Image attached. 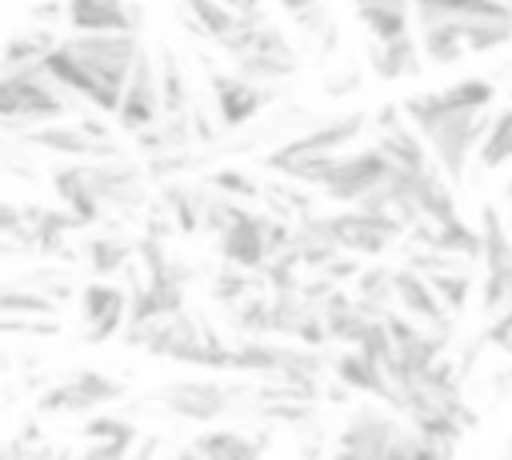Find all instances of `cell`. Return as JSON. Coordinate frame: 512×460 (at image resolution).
Listing matches in <instances>:
<instances>
[{"instance_id": "cell-1", "label": "cell", "mask_w": 512, "mask_h": 460, "mask_svg": "<svg viewBox=\"0 0 512 460\" xmlns=\"http://www.w3.org/2000/svg\"><path fill=\"white\" fill-rule=\"evenodd\" d=\"M492 104H496V84L488 76H464L448 88H432L400 100L404 120L412 124L420 144L432 152V164L440 168L448 188H464V176Z\"/></svg>"}, {"instance_id": "cell-2", "label": "cell", "mask_w": 512, "mask_h": 460, "mask_svg": "<svg viewBox=\"0 0 512 460\" xmlns=\"http://www.w3.org/2000/svg\"><path fill=\"white\" fill-rule=\"evenodd\" d=\"M140 48V32H72L40 56V68L68 96L112 116Z\"/></svg>"}, {"instance_id": "cell-3", "label": "cell", "mask_w": 512, "mask_h": 460, "mask_svg": "<svg viewBox=\"0 0 512 460\" xmlns=\"http://www.w3.org/2000/svg\"><path fill=\"white\" fill-rule=\"evenodd\" d=\"M72 108H76V96H68L40 64L0 72V124L4 128H32V124L64 120Z\"/></svg>"}, {"instance_id": "cell-4", "label": "cell", "mask_w": 512, "mask_h": 460, "mask_svg": "<svg viewBox=\"0 0 512 460\" xmlns=\"http://www.w3.org/2000/svg\"><path fill=\"white\" fill-rule=\"evenodd\" d=\"M364 112H352V116H336V120H324V124H312L304 128L300 136L276 144L268 156H264V168L272 172H284L292 164H304V160H324V156H336L344 148H352V140L364 132Z\"/></svg>"}, {"instance_id": "cell-5", "label": "cell", "mask_w": 512, "mask_h": 460, "mask_svg": "<svg viewBox=\"0 0 512 460\" xmlns=\"http://www.w3.org/2000/svg\"><path fill=\"white\" fill-rule=\"evenodd\" d=\"M480 260H484V280H480V308H496L500 300L512 296V236L496 204L480 208Z\"/></svg>"}, {"instance_id": "cell-6", "label": "cell", "mask_w": 512, "mask_h": 460, "mask_svg": "<svg viewBox=\"0 0 512 460\" xmlns=\"http://www.w3.org/2000/svg\"><path fill=\"white\" fill-rule=\"evenodd\" d=\"M208 88H212L220 128H244L276 100V84H256L240 72H220L212 64H208Z\"/></svg>"}, {"instance_id": "cell-7", "label": "cell", "mask_w": 512, "mask_h": 460, "mask_svg": "<svg viewBox=\"0 0 512 460\" xmlns=\"http://www.w3.org/2000/svg\"><path fill=\"white\" fill-rule=\"evenodd\" d=\"M320 220H324L332 244H336L340 252H348V256H380V252H388V248L404 236L400 224H392V220H384V216H376V212H364V208L328 212V216H320Z\"/></svg>"}, {"instance_id": "cell-8", "label": "cell", "mask_w": 512, "mask_h": 460, "mask_svg": "<svg viewBox=\"0 0 512 460\" xmlns=\"http://www.w3.org/2000/svg\"><path fill=\"white\" fill-rule=\"evenodd\" d=\"M116 128H124V132H140V128H148V124H156L160 120V88H156V60L148 56V48H140V56H136V64H132V72H128V80H124V88H120V100H116Z\"/></svg>"}, {"instance_id": "cell-9", "label": "cell", "mask_w": 512, "mask_h": 460, "mask_svg": "<svg viewBox=\"0 0 512 460\" xmlns=\"http://www.w3.org/2000/svg\"><path fill=\"white\" fill-rule=\"evenodd\" d=\"M120 396H124V384L120 380L84 368V372H72L64 380H56L40 396V412H56V416L60 412H96V408H104V404H112Z\"/></svg>"}, {"instance_id": "cell-10", "label": "cell", "mask_w": 512, "mask_h": 460, "mask_svg": "<svg viewBox=\"0 0 512 460\" xmlns=\"http://www.w3.org/2000/svg\"><path fill=\"white\" fill-rule=\"evenodd\" d=\"M236 396H240L236 388H224L216 380H172V384L160 388L156 400L168 412L184 416V420H216V416H224L232 408Z\"/></svg>"}, {"instance_id": "cell-11", "label": "cell", "mask_w": 512, "mask_h": 460, "mask_svg": "<svg viewBox=\"0 0 512 460\" xmlns=\"http://www.w3.org/2000/svg\"><path fill=\"white\" fill-rule=\"evenodd\" d=\"M124 316H128V292L120 284H84L80 288V324H84V340L100 344V340H112L120 328H124Z\"/></svg>"}, {"instance_id": "cell-12", "label": "cell", "mask_w": 512, "mask_h": 460, "mask_svg": "<svg viewBox=\"0 0 512 460\" xmlns=\"http://www.w3.org/2000/svg\"><path fill=\"white\" fill-rule=\"evenodd\" d=\"M60 20L72 32H140V4L136 0H64Z\"/></svg>"}, {"instance_id": "cell-13", "label": "cell", "mask_w": 512, "mask_h": 460, "mask_svg": "<svg viewBox=\"0 0 512 460\" xmlns=\"http://www.w3.org/2000/svg\"><path fill=\"white\" fill-rule=\"evenodd\" d=\"M396 436H400V424H396V420H388V416L376 412V408H360V412L344 424L336 452H344L348 460H384Z\"/></svg>"}, {"instance_id": "cell-14", "label": "cell", "mask_w": 512, "mask_h": 460, "mask_svg": "<svg viewBox=\"0 0 512 460\" xmlns=\"http://www.w3.org/2000/svg\"><path fill=\"white\" fill-rule=\"evenodd\" d=\"M24 140L36 144V148H48L56 156H72V160H104V156H120V148L112 140H92L76 120L72 124H60V120H48V124H32L24 128Z\"/></svg>"}, {"instance_id": "cell-15", "label": "cell", "mask_w": 512, "mask_h": 460, "mask_svg": "<svg viewBox=\"0 0 512 460\" xmlns=\"http://www.w3.org/2000/svg\"><path fill=\"white\" fill-rule=\"evenodd\" d=\"M392 300L404 308V316L424 320V324H432L436 332L448 328V312L440 308V300L432 296L428 280H424L416 268H392Z\"/></svg>"}, {"instance_id": "cell-16", "label": "cell", "mask_w": 512, "mask_h": 460, "mask_svg": "<svg viewBox=\"0 0 512 460\" xmlns=\"http://www.w3.org/2000/svg\"><path fill=\"white\" fill-rule=\"evenodd\" d=\"M352 8L372 44L412 36V4L408 0H352Z\"/></svg>"}, {"instance_id": "cell-17", "label": "cell", "mask_w": 512, "mask_h": 460, "mask_svg": "<svg viewBox=\"0 0 512 460\" xmlns=\"http://www.w3.org/2000/svg\"><path fill=\"white\" fill-rule=\"evenodd\" d=\"M368 68L380 76V80H408L420 72V48H416V36H400V40H388V44H372L368 40Z\"/></svg>"}, {"instance_id": "cell-18", "label": "cell", "mask_w": 512, "mask_h": 460, "mask_svg": "<svg viewBox=\"0 0 512 460\" xmlns=\"http://www.w3.org/2000/svg\"><path fill=\"white\" fill-rule=\"evenodd\" d=\"M472 160L480 164V172H496V168L512 164V104L488 112V124L480 132V144H476Z\"/></svg>"}, {"instance_id": "cell-19", "label": "cell", "mask_w": 512, "mask_h": 460, "mask_svg": "<svg viewBox=\"0 0 512 460\" xmlns=\"http://www.w3.org/2000/svg\"><path fill=\"white\" fill-rule=\"evenodd\" d=\"M156 88H160V116H188V108H192V92H188L184 68H180V60H176L172 48L160 52V64H156Z\"/></svg>"}, {"instance_id": "cell-20", "label": "cell", "mask_w": 512, "mask_h": 460, "mask_svg": "<svg viewBox=\"0 0 512 460\" xmlns=\"http://www.w3.org/2000/svg\"><path fill=\"white\" fill-rule=\"evenodd\" d=\"M420 276L428 280L432 296L440 300V308L448 316H460L468 308V300H472V276H468V268L444 264V268H432V272H420Z\"/></svg>"}, {"instance_id": "cell-21", "label": "cell", "mask_w": 512, "mask_h": 460, "mask_svg": "<svg viewBox=\"0 0 512 460\" xmlns=\"http://www.w3.org/2000/svg\"><path fill=\"white\" fill-rule=\"evenodd\" d=\"M192 448L204 456V460H260V444L240 436V432H228V428H212V432H200L192 440Z\"/></svg>"}, {"instance_id": "cell-22", "label": "cell", "mask_w": 512, "mask_h": 460, "mask_svg": "<svg viewBox=\"0 0 512 460\" xmlns=\"http://www.w3.org/2000/svg\"><path fill=\"white\" fill-rule=\"evenodd\" d=\"M56 44V36L48 28H28V32H16L4 40L0 48V72L4 68H24V64H40V56Z\"/></svg>"}, {"instance_id": "cell-23", "label": "cell", "mask_w": 512, "mask_h": 460, "mask_svg": "<svg viewBox=\"0 0 512 460\" xmlns=\"http://www.w3.org/2000/svg\"><path fill=\"white\" fill-rule=\"evenodd\" d=\"M84 260L100 280H108V276H116L132 264V244L120 240V236H96V240L84 244Z\"/></svg>"}, {"instance_id": "cell-24", "label": "cell", "mask_w": 512, "mask_h": 460, "mask_svg": "<svg viewBox=\"0 0 512 460\" xmlns=\"http://www.w3.org/2000/svg\"><path fill=\"white\" fill-rule=\"evenodd\" d=\"M180 8H184V16H188V24L196 28V32H204V36H212L216 44L236 28V20L240 16H232L220 0H176Z\"/></svg>"}, {"instance_id": "cell-25", "label": "cell", "mask_w": 512, "mask_h": 460, "mask_svg": "<svg viewBox=\"0 0 512 460\" xmlns=\"http://www.w3.org/2000/svg\"><path fill=\"white\" fill-rule=\"evenodd\" d=\"M48 292H36L32 284H0V316H52Z\"/></svg>"}, {"instance_id": "cell-26", "label": "cell", "mask_w": 512, "mask_h": 460, "mask_svg": "<svg viewBox=\"0 0 512 460\" xmlns=\"http://www.w3.org/2000/svg\"><path fill=\"white\" fill-rule=\"evenodd\" d=\"M220 196H228V200H260V180L256 176H248V172H240V168H220V172H212V180H208Z\"/></svg>"}, {"instance_id": "cell-27", "label": "cell", "mask_w": 512, "mask_h": 460, "mask_svg": "<svg viewBox=\"0 0 512 460\" xmlns=\"http://www.w3.org/2000/svg\"><path fill=\"white\" fill-rule=\"evenodd\" d=\"M248 292H256V288H252L248 272H240V268L220 272V276H216V288H212V296H216V300H224V304H240Z\"/></svg>"}, {"instance_id": "cell-28", "label": "cell", "mask_w": 512, "mask_h": 460, "mask_svg": "<svg viewBox=\"0 0 512 460\" xmlns=\"http://www.w3.org/2000/svg\"><path fill=\"white\" fill-rule=\"evenodd\" d=\"M292 20H300L304 12H316V8H324V0H276Z\"/></svg>"}, {"instance_id": "cell-29", "label": "cell", "mask_w": 512, "mask_h": 460, "mask_svg": "<svg viewBox=\"0 0 512 460\" xmlns=\"http://www.w3.org/2000/svg\"><path fill=\"white\" fill-rule=\"evenodd\" d=\"M508 460H512V440H508Z\"/></svg>"}]
</instances>
